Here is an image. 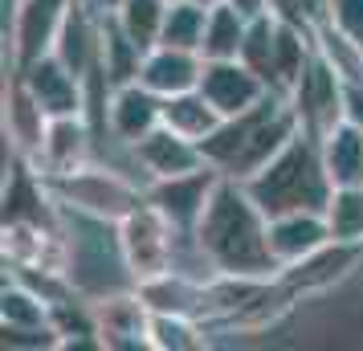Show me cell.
Segmentation results:
<instances>
[{"instance_id":"f546056e","label":"cell","mask_w":363,"mask_h":351,"mask_svg":"<svg viewBox=\"0 0 363 351\" xmlns=\"http://www.w3.org/2000/svg\"><path fill=\"white\" fill-rule=\"evenodd\" d=\"M274 41H278V21H274V13L249 21L245 41H241V62L253 74H262L265 86H269V74H274Z\"/></svg>"},{"instance_id":"1f68e13d","label":"cell","mask_w":363,"mask_h":351,"mask_svg":"<svg viewBox=\"0 0 363 351\" xmlns=\"http://www.w3.org/2000/svg\"><path fill=\"white\" fill-rule=\"evenodd\" d=\"M330 21H335V25H339L355 45H363V0H335Z\"/></svg>"},{"instance_id":"83f0119b","label":"cell","mask_w":363,"mask_h":351,"mask_svg":"<svg viewBox=\"0 0 363 351\" xmlns=\"http://www.w3.org/2000/svg\"><path fill=\"white\" fill-rule=\"evenodd\" d=\"M204 25H208V9L196 4V0H176L167 9L164 21V37L160 45H176V50H196L204 45Z\"/></svg>"},{"instance_id":"52a82bcc","label":"cell","mask_w":363,"mask_h":351,"mask_svg":"<svg viewBox=\"0 0 363 351\" xmlns=\"http://www.w3.org/2000/svg\"><path fill=\"white\" fill-rule=\"evenodd\" d=\"M180 237L184 233L151 201H143L139 208H131L118 221V241H123V257H127V266L135 274V286L143 278L164 274V269H176Z\"/></svg>"},{"instance_id":"4316f807","label":"cell","mask_w":363,"mask_h":351,"mask_svg":"<svg viewBox=\"0 0 363 351\" xmlns=\"http://www.w3.org/2000/svg\"><path fill=\"white\" fill-rule=\"evenodd\" d=\"M327 229L330 241H347V245H363V184H343L330 192L327 208Z\"/></svg>"},{"instance_id":"d6986e66","label":"cell","mask_w":363,"mask_h":351,"mask_svg":"<svg viewBox=\"0 0 363 351\" xmlns=\"http://www.w3.org/2000/svg\"><path fill=\"white\" fill-rule=\"evenodd\" d=\"M330 241V229H327V217L314 213V208H298V213H278L269 217V250H274V262L290 266L298 257L314 253L318 245Z\"/></svg>"},{"instance_id":"8992f818","label":"cell","mask_w":363,"mask_h":351,"mask_svg":"<svg viewBox=\"0 0 363 351\" xmlns=\"http://www.w3.org/2000/svg\"><path fill=\"white\" fill-rule=\"evenodd\" d=\"M286 102L298 118V131L311 135V139H323L347 118V78L314 50L311 66L302 69V78L286 94Z\"/></svg>"},{"instance_id":"9a60e30c","label":"cell","mask_w":363,"mask_h":351,"mask_svg":"<svg viewBox=\"0 0 363 351\" xmlns=\"http://www.w3.org/2000/svg\"><path fill=\"white\" fill-rule=\"evenodd\" d=\"M90 147H94V127L86 115H66V118H50L45 143L37 151L33 167L37 176H62V172H78L90 164Z\"/></svg>"},{"instance_id":"3957f363","label":"cell","mask_w":363,"mask_h":351,"mask_svg":"<svg viewBox=\"0 0 363 351\" xmlns=\"http://www.w3.org/2000/svg\"><path fill=\"white\" fill-rule=\"evenodd\" d=\"M241 184L249 188L253 201L262 204L265 217L298 213V208L323 213L330 192H335L327 164H323V151H318V139H311V135H294L290 147L281 151L278 160H269L257 176H249Z\"/></svg>"},{"instance_id":"30bf717a","label":"cell","mask_w":363,"mask_h":351,"mask_svg":"<svg viewBox=\"0 0 363 351\" xmlns=\"http://www.w3.org/2000/svg\"><path fill=\"white\" fill-rule=\"evenodd\" d=\"M216 184H220V172L213 164L196 167V172H184V176H172V180H151L147 184V201L164 213L180 233H196L204 208L213 201Z\"/></svg>"},{"instance_id":"484cf974","label":"cell","mask_w":363,"mask_h":351,"mask_svg":"<svg viewBox=\"0 0 363 351\" xmlns=\"http://www.w3.org/2000/svg\"><path fill=\"white\" fill-rule=\"evenodd\" d=\"M147 343L155 351H200L208 347V327L192 315H160V311H151Z\"/></svg>"},{"instance_id":"9c48e42d","label":"cell","mask_w":363,"mask_h":351,"mask_svg":"<svg viewBox=\"0 0 363 351\" xmlns=\"http://www.w3.org/2000/svg\"><path fill=\"white\" fill-rule=\"evenodd\" d=\"M17 78L29 86V94L41 102V111L50 118L90 115V86H86V78H78L57 53H45V57H37L33 66L17 69Z\"/></svg>"},{"instance_id":"ffe728a7","label":"cell","mask_w":363,"mask_h":351,"mask_svg":"<svg viewBox=\"0 0 363 351\" xmlns=\"http://www.w3.org/2000/svg\"><path fill=\"white\" fill-rule=\"evenodd\" d=\"M135 294L147 302V311L200 318L204 278H192V274H184V269H164V274H155V278H143V282L135 286Z\"/></svg>"},{"instance_id":"d4e9b609","label":"cell","mask_w":363,"mask_h":351,"mask_svg":"<svg viewBox=\"0 0 363 351\" xmlns=\"http://www.w3.org/2000/svg\"><path fill=\"white\" fill-rule=\"evenodd\" d=\"M167 9H172V0H123L118 13H111V17L118 21V29L131 37L139 50H155L160 37H164Z\"/></svg>"},{"instance_id":"8fae6325","label":"cell","mask_w":363,"mask_h":351,"mask_svg":"<svg viewBox=\"0 0 363 351\" xmlns=\"http://www.w3.org/2000/svg\"><path fill=\"white\" fill-rule=\"evenodd\" d=\"M164 123V99L147 90L143 82H127L115 86L106 94V111H102V127L115 139L118 147L131 151L139 139H147L155 127Z\"/></svg>"},{"instance_id":"8d00e7d4","label":"cell","mask_w":363,"mask_h":351,"mask_svg":"<svg viewBox=\"0 0 363 351\" xmlns=\"http://www.w3.org/2000/svg\"><path fill=\"white\" fill-rule=\"evenodd\" d=\"M172 4H176V0H172Z\"/></svg>"},{"instance_id":"cb8c5ba5","label":"cell","mask_w":363,"mask_h":351,"mask_svg":"<svg viewBox=\"0 0 363 351\" xmlns=\"http://www.w3.org/2000/svg\"><path fill=\"white\" fill-rule=\"evenodd\" d=\"M249 17L241 9H233L229 0L208 9V25H204V45H200V57L204 62H229V57H241V41H245Z\"/></svg>"},{"instance_id":"e0dca14e","label":"cell","mask_w":363,"mask_h":351,"mask_svg":"<svg viewBox=\"0 0 363 351\" xmlns=\"http://www.w3.org/2000/svg\"><path fill=\"white\" fill-rule=\"evenodd\" d=\"M94 318H99L102 347H111V351L151 347L147 343L151 311H147V302L139 299L135 290H123V294H111V299H99L94 302Z\"/></svg>"},{"instance_id":"277c9868","label":"cell","mask_w":363,"mask_h":351,"mask_svg":"<svg viewBox=\"0 0 363 351\" xmlns=\"http://www.w3.org/2000/svg\"><path fill=\"white\" fill-rule=\"evenodd\" d=\"M62 229L69 241V282L82 299L99 302L111 294H123V290H135V274L123 257L115 221L62 208Z\"/></svg>"},{"instance_id":"f1b7e54d","label":"cell","mask_w":363,"mask_h":351,"mask_svg":"<svg viewBox=\"0 0 363 351\" xmlns=\"http://www.w3.org/2000/svg\"><path fill=\"white\" fill-rule=\"evenodd\" d=\"M314 50L323 53V57L343 74L347 82H363V45H355V41H351L335 21L323 25V29L314 33Z\"/></svg>"},{"instance_id":"ba28073f","label":"cell","mask_w":363,"mask_h":351,"mask_svg":"<svg viewBox=\"0 0 363 351\" xmlns=\"http://www.w3.org/2000/svg\"><path fill=\"white\" fill-rule=\"evenodd\" d=\"M78 0H13L9 17V66L13 74L53 53V41Z\"/></svg>"},{"instance_id":"836d02e7","label":"cell","mask_w":363,"mask_h":351,"mask_svg":"<svg viewBox=\"0 0 363 351\" xmlns=\"http://www.w3.org/2000/svg\"><path fill=\"white\" fill-rule=\"evenodd\" d=\"M229 4H233V9H241L249 21H253V17H265V13H269V0H229Z\"/></svg>"},{"instance_id":"2e32d148","label":"cell","mask_w":363,"mask_h":351,"mask_svg":"<svg viewBox=\"0 0 363 351\" xmlns=\"http://www.w3.org/2000/svg\"><path fill=\"white\" fill-rule=\"evenodd\" d=\"M45 131H50V115L29 94V86L13 74L4 86V139H9V147L17 151V160L33 164L41 143H45Z\"/></svg>"},{"instance_id":"d590c367","label":"cell","mask_w":363,"mask_h":351,"mask_svg":"<svg viewBox=\"0 0 363 351\" xmlns=\"http://www.w3.org/2000/svg\"><path fill=\"white\" fill-rule=\"evenodd\" d=\"M196 4H204V9H216V4H225V0H196Z\"/></svg>"},{"instance_id":"6da1fadb","label":"cell","mask_w":363,"mask_h":351,"mask_svg":"<svg viewBox=\"0 0 363 351\" xmlns=\"http://www.w3.org/2000/svg\"><path fill=\"white\" fill-rule=\"evenodd\" d=\"M196 241L216 274H241V278L278 274V262L269 250V217L249 196V188L233 176H220L213 201L196 225Z\"/></svg>"},{"instance_id":"7c38bea8","label":"cell","mask_w":363,"mask_h":351,"mask_svg":"<svg viewBox=\"0 0 363 351\" xmlns=\"http://www.w3.org/2000/svg\"><path fill=\"white\" fill-rule=\"evenodd\" d=\"M359 262H363V245L327 241V245H318L314 253L298 257L290 266H281L278 278L290 286L298 294V302H302V299H314V294H327L330 286H339Z\"/></svg>"},{"instance_id":"7402d4cb","label":"cell","mask_w":363,"mask_h":351,"mask_svg":"<svg viewBox=\"0 0 363 351\" xmlns=\"http://www.w3.org/2000/svg\"><path fill=\"white\" fill-rule=\"evenodd\" d=\"M318 151H323V164H327V176L335 188L363 184V127L343 118L330 135L318 139Z\"/></svg>"},{"instance_id":"603a6c76","label":"cell","mask_w":363,"mask_h":351,"mask_svg":"<svg viewBox=\"0 0 363 351\" xmlns=\"http://www.w3.org/2000/svg\"><path fill=\"white\" fill-rule=\"evenodd\" d=\"M220 118H225V115L204 99V90H200V86H196V90H184V94L164 99V127H172L176 135L192 139V143H204V139L220 127Z\"/></svg>"},{"instance_id":"e575fe53","label":"cell","mask_w":363,"mask_h":351,"mask_svg":"<svg viewBox=\"0 0 363 351\" xmlns=\"http://www.w3.org/2000/svg\"><path fill=\"white\" fill-rule=\"evenodd\" d=\"M86 4H90L99 17H111V13H118V4H123V0H86Z\"/></svg>"},{"instance_id":"5bb4252c","label":"cell","mask_w":363,"mask_h":351,"mask_svg":"<svg viewBox=\"0 0 363 351\" xmlns=\"http://www.w3.org/2000/svg\"><path fill=\"white\" fill-rule=\"evenodd\" d=\"M131 164L143 172V184H151V180H172V176H184V172H196L208 160H204L200 143L184 139V135H176L172 127L160 123L147 139H139L131 147Z\"/></svg>"},{"instance_id":"4fadbf2b","label":"cell","mask_w":363,"mask_h":351,"mask_svg":"<svg viewBox=\"0 0 363 351\" xmlns=\"http://www.w3.org/2000/svg\"><path fill=\"white\" fill-rule=\"evenodd\" d=\"M200 90H204V99L213 102L225 118L245 115V111L262 106V102L274 94V90L265 86L262 74H253L241 57H229V62H204Z\"/></svg>"},{"instance_id":"4dcf8cb0","label":"cell","mask_w":363,"mask_h":351,"mask_svg":"<svg viewBox=\"0 0 363 351\" xmlns=\"http://www.w3.org/2000/svg\"><path fill=\"white\" fill-rule=\"evenodd\" d=\"M330 9L335 0H269V13L286 25H294L302 33H318L323 25H330Z\"/></svg>"},{"instance_id":"7a4b0ae2","label":"cell","mask_w":363,"mask_h":351,"mask_svg":"<svg viewBox=\"0 0 363 351\" xmlns=\"http://www.w3.org/2000/svg\"><path fill=\"white\" fill-rule=\"evenodd\" d=\"M294 135H302V131H298V118L290 111V102L281 94H269L262 106H253L245 115L220 118V127L200 143V151H204V160L220 176L249 180L269 160H278L281 151L290 147Z\"/></svg>"},{"instance_id":"ac0fdd59","label":"cell","mask_w":363,"mask_h":351,"mask_svg":"<svg viewBox=\"0 0 363 351\" xmlns=\"http://www.w3.org/2000/svg\"><path fill=\"white\" fill-rule=\"evenodd\" d=\"M200 78H204V57L196 50H176V45H155V50H147L143 69H139V82L147 86V90H155L160 99L196 90Z\"/></svg>"},{"instance_id":"44dd1931","label":"cell","mask_w":363,"mask_h":351,"mask_svg":"<svg viewBox=\"0 0 363 351\" xmlns=\"http://www.w3.org/2000/svg\"><path fill=\"white\" fill-rule=\"evenodd\" d=\"M147 50H139L131 37L118 29L115 17H102V33H99V74L106 78V86H127L139 82V69H143Z\"/></svg>"},{"instance_id":"d6a6232c","label":"cell","mask_w":363,"mask_h":351,"mask_svg":"<svg viewBox=\"0 0 363 351\" xmlns=\"http://www.w3.org/2000/svg\"><path fill=\"white\" fill-rule=\"evenodd\" d=\"M347 123L363 127V82H347Z\"/></svg>"},{"instance_id":"5b68a950","label":"cell","mask_w":363,"mask_h":351,"mask_svg":"<svg viewBox=\"0 0 363 351\" xmlns=\"http://www.w3.org/2000/svg\"><path fill=\"white\" fill-rule=\"evenodd\" d=\"M45 192L53 196L57 208H74L86 217H102V221H123L131 208L147 201V184H135L127 172L118 167H99L94 160L78 172H62V176H41Z\"/></svg>"}]
</instances>
